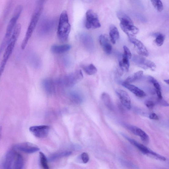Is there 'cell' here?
<instances>
[{
  "mask_svg": "<svg viewBox=\"0 0 169 169\" xmlns=\"http://www.w3.org/2000/svg\"><path fill=\"white\" fill-rule=\"evenodd\" d=\"M109 36L111 42L113 44L116 43V41L119 39V33L117 28L114 25H111L110 27Z\"/></svg>",
  "mask_w": 169,
  "mask_h": 169,
  "instance_id": "21",
  "label": "cell"
},
{
  "mask_svg": "<svg viewBox=\"0 0 169 169\" xmlns=\"http://www.w3.org/2000/svg\"><path fill=\"white\" fill-rule=\"evenodd\" d=\"M122 85L123 87L128 90L130 92L132 93L138 97H143L146 96V94L143 90L134 85L125 83L124 82H123Z\"/></svg>",
  "mask_w": 169,
  "mask_h": 169,
  "instance_id": "17",
  "label": "cell"
},
{
  "mask_svg": "<svg viewBox=\"0 0 169 169\" xmlns=\"http://www.w3.org/2000/svg\"><path fill=\"white\" fill-rule=\"evenodd\" d=\"M80 39L84 46L89 50H91L94 48L93 40L92 37L88 34H82L80 36Z\"/></svg>",
  "mask_w": 169,
  "mask_h": 169,
  "instance_id": "20",
  "label": "cell"
},
{
  "mask_svg": "<svg viewBox=\"0 0 169 169\" xmlns=\"http://www.w3.org/2000/svg\"><path fill=\"white\" fill-rule=\"evenodd\" d=\"M123 48L124 50V53L123 55L129 59H130L132 57V54L129 48L126 46H123Z\"/></svg>",
  "mask_w": 169,
  "mask_h": 169,
  "instance_id": "34",
  "label": "cell"
},
{
  "mask_svg": "<svg viewBox=\"0 0 169 169\" xmlns=\"http://www.w3.org/2000/svg\"><path fill=\"white\" fill-rule=\"evenodd\" d=\"M44 2L43 1H39L36 3L34 13L32 16L29 25L21 44V47L22 49L26 47L38 24L43 9Z\"/></svg>",
  "mask_w": 169,
  "mask_h": 169,
  "instance_id": "1",
  "label": "cell"
},
{
  "mask_svg": "<svg viewBox=\"0 0 169 169\" xmlns=\"http://www.w3.org/2000/svg\"><path fill=\"white\" fill-rule=\"evenodd\" d=\"M82 68L85 72L88 75H91L96 74L97 71V69L93 64L83 65Z\"/></svg>",
  "mask_w": 169,
  "mask_h": 169,
  "instance_id": "26",
  "label": "cell"
},
{
  "mask_svg": "<svg viewBox=\"0 0 169 169\" xmlns=\"http://www.w3.org/2000/svg\"><path fill=\"white\" fill-rule=\"evenodd\" d=\"M15 149L28 154L34 153L39 150V148L34 144L28 142L18 144L15 146Z\"/></svg>",
  "mask_w": 169,
  "mask_h": 169,
  "instance_id": "11",
  "label": "cell"
},
{
  "mask_svg": "<svg viewBox=\"0 0 169 169\" xmlns=\"http://www.w3.org/2000/svg\"><path fill=\"white\" fill-rule=\"evenodd\" d=\"M148 80L150 83L153 84L154 87L156 90H161V87L158 82L155 78L151 76H149L148 78Z\"/></svg>",
  "mask_w": 169,
  "mask_h": 169,
  "instance_id": "31",
  "label": "cell"
},
{
  "mask_svg": "<svg viewBox=\"0 0 169 169\" xmlns=\"http://www.w3.org/2000/svg\"><path fill=\"white\" fill-rule=\"evenodd\" d=\"M85 26L88 29L97 28L101 27L98 15L92 10H89L86 12Z\"/></svg>",
  "mask_w": 169,
  "mask_h": 169,
  "instance_id": "7",
  "label": "cell"
},
{
  "mask_svg": "<svg viewBox=\"0 0 169 169\" xmlns=\"http://www.w3.org/2000/svg\"><path fill=\"white\" fill-rule=\"evenodd\" d=\"M71 47V45L69 44H55L52 45L50 48V50L53 53H61L68 51Z\"/></svg>",
  "mask_w": 169,
  "mask_h": 169,
  "instance_id": "19",
  "label": "cell"
},
{
  "mask_svg": "<svg viewBox=\"0 0 169 169\" xmlns=\"http://www.w3.org/2000/svg\"><path fill=\"white\" fill-rule=\"evenodd\" d=\"M21 25L20 24H16L14 31L12 32L9 42L7 45L3 59L1 64L0 71L1 75L2 73L8 60L10 57L13 52L15 44L18 38V36L21 30Z\"/></svg>",
  "mask_w": 169,
  "mask_h": 169,
  "instance_id": "2",
  "label": "cell"
},
{
  "mask_svg": "<svg viewBox=\"0 0 169 169\" xmlns=\"http://www.w3.org/2000/svg\"><path fill=\"white\" fill-rule=\"evenodd\" d=\"M116 92L122 105L127 109L130 110L131 102L129 94L125 90H118Z\"/></svg>",
  "mask_w": 169,
  "mask_h": 169,
  "instance_id": "15",
  "label": "cell"
},
{
  "mask_svg": "<svg viewBox=\"0 0 169 169\" xmlns=\"http://www.w3.org/2000/svg\"><path fill=\"white\" fill-rule=\"evenodd\" d=\"M164 39V35L161 34L158 35L155 40L156 44L159 46H161L163 43Z\"/></svg>",
  "mask_w": 169,
  "mask_h": 169,
  "instance_id": "32",
  "label": "cell"
},
{
  "mask_svg": "<svg viewBox=\"0 0 169 169\" xmlns=\"http://www.w3.org/2000/svg\"><path fill=\"white\" fill-rule=\"evenodd\" d=\"M159 104L160 105H162L164 106H169V104L165 101L163 100L162 99H160L158 101Z\"/></svg>",
  "mask_w": 169,
  "mask_h": 169,
  "instance_id": "36",
  "label": "cell"
},
{
  "mask_svg": "<svg viewBox=\"0 0 169 169\" xmlns=\"http://www.w3.org/2000/svg\"><path fill=\"white\" fill-rule=\"evenodd\" d=\"M39 160L41 166L43 169H49L47 158L42 152H39Z\"/></svg>",
  "mask_w": 169,
  "mask_h": 169,
  "instance_id": "28",
  "label": "cell"
},
{
  "mask_svg": "<svg viewBox=\"0 0 169 169\" xmlns=\"http://www.w3.org/2000/svg\"><path fill=\"white\" fill-rule=\"evenodd\" d=\"M80 158L82 161L84 163H88L90 160L89 155L86 152L82 153L80 156Z\"/></svg>",
  "mask_w": 169,
  "mask_h": 169,
  "instance_id": "33",
  "label": "cell"
},
{
  "mask_svg": "<svg viewBox=\"0 0 169 169\" xmlns=\"http://www.w3.org/2000/svg\"><path fill=\"white\" fill-rule=\"evenodd\" d=\"M132 61L138 66L144 69L149 68L153 71L156 68V65L153 62L141 56L134 55L132 57Z\"/></svg>",
  "mask_w": 169,
  "mask_h": 169,
  "instance_id": "8",
  "label": "cell"
},
{
  "mask_svg": "<svg viewBox=\"0 0 169 169\" xmlns=\"http://www.w3.org/2000/svg\"><path fill=\"white\" fill-rule=\"evenodd\" d=\"M129 60L127 57L123 55L122 59L119 61V65L123 72H127L129 71L130 67Z\"/></svg>",
  "mask_w": 169,
  "mask_h": 169,
  "instance_id": "24",
  "label": "cell"
},
{
  "mask_svg": "<svg viewBox=\"0 0 169 169\" xmlns=\"http://www.w3.org/2000/svg\"><path fill=\"white\" fill-rule=\"evenodd\" d=\"M101 98L103 102L108 109L110 110L113 109V105L109 95L104 92L101 94Z\"/></svg>",
  "mask_w": 169,
  "mask_h": 169,
  "instance_id": "22",
  "label": "cell"
},
{
  "mask_svg": "<svg viewBox=\"0 0 169 169\" xmlns=\"http://www.w3.org/2000/svg\"><path fill=\"white\" fill-rule=\"evenodd\" d=\"M55 20L50 18H46L42 20L39 26V31L40 33L46 34L50 32L54 27Z\"/></svg>",
  "mask_w": 169,
  "mask_h": 169,
  "instance_id": "12",
  "label": "cell"
},
{
  "mask_svg": "<svg viewBox=\"0 0 169 169\" xmlns=\"http://www.w3.org/2000/svg\"><path fill=\"white\" fill-rule=\"evenodd\" d=\"M71 30L67 12L64 10L60 15L57 28V36L61 42H65L68 39Z\"/></svg>",
  "mask_w": 169,
  "mask_h": 169,
  "instance_id": "4",
  "label": "cell"
},
{
  "mask_svg": "<svg viewBox=\"0 0 169 169\" xmlns=\"http://www.w3.org/2000/svg\"><path fill=\"white\" fill-rule=\"evenodd\" d=\"M123 136L130 143L137 147L142 153L145 155H149L151 150L145 146H144L142 144L139 143L135 141V140L127 137L125 134H123Z\"/></svg>",
  "mask_w": 169,
  "mask_h": 169,
  "instance_id": "18",
  "label": "cell"
},
{
  "mask_svg": "<svg viewBox=\"0 0 169 169\" xmlns=\"http://www.w3.org/2000/svg\"><path fill=\"white\" fill-rule=\"evenodd\" d=\"M23 7L21 5H18L15 8L12 17L8 23L7 26L6 33L2 40L1 44V52L5 49V47L7 46L8 42L10 39L11 35L13 32L14 29L16 25V23L21 13Z\"/></svg>",
  "mask_w": 169,
  "mask_h": 169,
  "instance_id": "5",
  "label": "cell"
},
{
  "mask_svg": "<svg viewBox=\"0 0 169 169\" xmlns=\"http://www.w3.org/2000/svg\"><path fill=\"white\" fill-rule=\"evenodd\" d=\"M71 97L73 101L77 104H80L82 101L81 96L78 93H72L71 94Z\"/></svg>",
  "mask_w": 169,
  "mask_h": 169,
  "instance_id": "30",
  "label": "cell"
},
{
  "mask_svg": "<svg viewBox=\"0 0 169 169\" xmlns=\"http://www.w3.org/2000/svg\"><path fill=\"white\" fill-rule=\"evenodd\" d=\"M143 72L139 71L135 73L133 75L128 77L125 81V83H130L141 79L143 76Z\"/></svg>",
  "mask_w": 169,
  "mask_h": 169,
  "instance_id": "23",
  "label": "cell"
},
{
  "mask_svg": "<svg viewBox=\"0 0 169 169\" xmlns=\"http://www.w3.org/2000/svg\"><path fill=\"white\" fill-rule=\"evenodd\" d=\"M145 104L147 108L150 109H152L154 108L155 104L153 101L147 100L145 101Z\"/></svg>",
  "mask_w": 169,
  "mask_h": 169,
  "instance_id": "35",
  "label": "cell"
},
{
  "mask_svg": "<svg viewBox=\"0 0 169 169\" xmlns=\"http://www.w3.org/2000/svg\"><path fill=\"white\" fill-rule=\"evenodd\" d=\"M149 118L150 119H153V120H157L159 119L157 115L155 113L151 114L149 115Z\"/></svg>",
  "mask_w": 169,
  "mask_h": 169,
  "instance_id": "37",
  "label": "cell"
},
{
  "mask_svg": "<svg viewBox=\"0 0 169 169\" xmlns=\"http://www.w3.org/2000/svg\"><path fill=\"white\" fill-rule=\"evenodd\" d=\"M156 93L159 99H163V97L161 92V90H156Z\"/></svg>",
  "mask_w": 169,
  "mask_h": 169,
  "instance_id": "38",
  "label": "cell"
},
{
  "mask_svg": "<svg viewBox=\"0 0 169 169\" xmlns=\"http://www.w3.org/2000/svg\"><path fill=\"white\" fill-rule=\"evenodd\" d=\"M151 2L154 7L158 12H160L162 11L163 6L161 1L160 0H152Z\"/></svg>",
  "mask_w": 169,
  "mask_h": 169,
  "instance_id": "29",
  "label": "cell"
},
{
  "mask_svg": "<svg viewBox=\"0 0 169 169\" xmlns=\"http://www.w3.org/2000/svg\"><path fill=\"white\" fill-rule=\"evenodd\" d=\"M129 40L134 45V47L140 56L148 57L149 55V52L141 41L134 38H129Z\"/></svg>",
  "mask_w": 169,
  "mask_h": 169,
  "instance_id": "13",
  "label": "cell"
},
{
  "mask_svg": "<svg viewBox=\"0 0 169 169\" xmlns=\"http://www.w3.org/2000/svg\"><path fill=\"white\" fill-rule=\"evenodd\" d=\"M23 165L24 159L22 155L13 150L7 152L4 160L5 169H23Z\"/></svg>",
  "mask_w": 169,
  "mask_h": 169,
  "instance_id": "3",
  "label": "cell"
},
{
  "mask_svg": "<svg viewBox=\"0 0 169 169\" xmlns=\"http://www.w3.org/2000/svg\"><path fill=\"white\" fill-rule=\"evenodd\" d=\"M99 42L101 46L106 54L110 55L112 51V47L109 39L105 35H101L99 37Z\"/></svg>",
  "mask_w": 169,
  "mask_h": 169,
  "instance_id": "16",
  "label": "cell"
},
{
  "mask_svg": "<svg viewBox=\"0 0 169 169\" xmlns=\"http://www.w3.org/2000/svg\"><path fill=\"white\" fill-rule=\"evenodd\" d=\"M83 77V73L81 70H80L75 73L66 76L64 77L63 81L66 85L72 86L75 85Z\"/></svg>",
  "mask_w": 169,
  "mask_h": 169,
  "instance_id": "9",
  "label": "cell"
},
{
  "mask_svg": "<svg viewBox=\"0 0 169 169\" xmlns=\"http://www.w3.org/2000/svg\"><path fill=\"white\" fill-rule=\"evenodd\" d=\"M120 26L122 30L129 38H134L138 33L139 29L134 25L132 20L128 16L122 18L120 20Z\"/></svg>",
  "mask_w": 169,
  "mask_h": 169,
  "instance_id": "6",
  "label": "cell"
},
{
  "mask_svg": "<svg viewBox=\"0 0 169 169\" xmlns=\"http://www.w3.org/2000/svg\"><path fill=\"white\" fill-rule=\"evenodd\" d=\"M31 132L35 137L39 138H43L48 135L50 127L46 125L34 126L30 128Z\"/></svg>",
  "mask_w": 169,
  "mask_h": 169,
  "instance_id": "10",
  "label": "cell"
},
{
  "mask_svg": "<svg viewBox=\"0 0 169 169\" xmlns=\"http://www.w3.org/2000/svg\"><path fill=\"white\" fill-rule=\"evenodd\" d=\"M164 81L165 82L166 84L169 85V79L165 80H164Z\"/></svg>",
  "mask_w": 169,
  "mask_h": 169,
  "instance_id": "39",
  "label": "cell"
},
{
  "mask_svg": "<svg viewBox=\"0 0 169 169\" xmlns=\"http://www.w3.org/2000/svg\"><path fill=\"white\" fill-rule=\"evenodd\" d=\"M72 154V152L69 151H64L63 152H57L52 154L49 158V160L53 161L61 158L66 157Z\"/></svg>",
  "mask_w": 169,
  "mask_h": 169,
  "instance_id": "25",
  "label": "cell"
},
{
  "mask_svg": "<svg viewBox=\"0 0 169 169\" xmlns=\"http://www.w3.org/2000/svg\"><path fill=\"white\" fill-rule=\"evenodd\" d=\"M53 82L49 79H45L43 82V85L44 89L46 92L49 93H52L53 89Z\"/></svg>",
  "mask_w": 169,
  "mask_h": 169,
  "instance_id": "27",
  "label": "cell"
},
{
  "mask_svg": "<svg viewBox=\"0 0 169 169\" xmlns=\"http://www.w3.org/2000/svg\"><path fill=\"white\" fill-rule=\"evenodd\" d=\"M126 127L134 134L139 136L144 143L147 144L149 143V136L142 130L134 126L127 125H126Z\"/></svg>",
  "mask_w": 169,
  "mask_h": 169,
  "instance_id": "14",
  "label": "cell"
}]
</instances>
